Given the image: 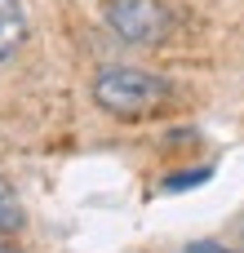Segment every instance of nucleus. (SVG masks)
I'll list each match as a JSON object with an SVG mask.
<instances>
[{
  "label": "nucleus",
  "mask_w": 244,
  "mask_h": 253,
  "mask_svg": "<svg viewBox=\"0 0 244 253\" xmlns=\"http://www.w3.org/2000/svg\"><path fill=\"white\" fill-rule=\"evenodd\" d=\"M93 102L116 120H151L173 107V84L142 67H102L89 84Z\"/></svg>",
  "instance_id": "f257e3e1"
},
{
  "label": "nucleus",
  "mask_w": 244,
  "mask_h": 253,
  "mask_svg": "<svg viewBox=\"0 0 244 253\" xmlns=\"http://www.w3.org/2000/svg\"><path fill=\"white\" fill-rule=\"evenodd\" d=\"M102 18L129 44H160L173 31V13L164 0H107Z\"/></svg>",
  "instance_id": "f03ea898"
},
{
  "label": "nucleus",
  "mask_w": 244,
  "mask_h": 253,
  "mask_svg": "<svg viewBox=\"0 0 244 253\" xmlns=\"http://www.w3.org/2000/svg\"><path fill=\"white\" fill-rule=\"evenodd\" d=\"M27 40V9L22 0H0V67L22 49Z\"/></svg>",
  "instance_id": "7ed1b4c3"
},
{
  "label": "nucleus",
  "mask_w": 244,
  "mask_h": 253,
  "mask_svg": "<svg viewBox=\"0 0 244 253\" xmlns=\"http://www.w3.org/2000/svg\"><path fill=\"white\" fill-rule=\"evenodd\" d=\"M27 227V213H22V200H18V191L0 178V231H22Z\"/></svg>",
  "instance_id": "20e7f679"
},
{
  "label": "nucleus",
  "mask_w": 244,
  "mask_h": 253,
  "mask_svg": "<svg viewBox=\"0 0 244 253\" xmlns=\"http://www.w3.org/2000/svg\"><path fill=\"white\" fill-rule=\"evenodd\" d=\"M204 178H209L204 169H200V173H178V178L164 182V191H182V187H196V182H204Z\"/></svg>",
  "instance_id": "39448f33"
},
{
  "label": "nucleus",
  "mask_w": 244,
  "mask_h": 253,
  "mask_svg": "<svg viewBox=\"0 0 244 253\" xmlns=\"http://www.w3.org/2000/svg\"><path fill=\"white\" fill-rule=\"evenodd\" d=\"M182 253H231V249H227V245H218V240H191Z\"/></svg>",
  "instance_id": "423d86ee"
},
{
  "label": "nucleus",
  "mask_w": 244,
  "mask_h": 253,
  "mask_svg": "<svg viewBox=\"0 0 244 253\" xmlns=\"http://www.w3.org/2000/svg\"><path fill=\"white\" fill-rule=\"evenodd\" d=\"M0 253H9V249H4V245H0Z\"/></svg>",
  "instance_id": "0eeeda50"
}]
</instances>
